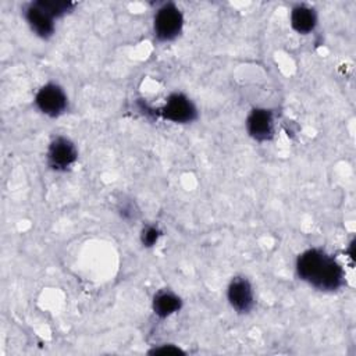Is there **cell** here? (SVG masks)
I'll return each mask as SVG.
<instances>
[{
  "mask_svg": "<svg viewBox=\"0 0 356 356\" xmlns=\"http://www.w3.org/2000/svg\"><path fill=\"white\" fill-rule=\"evenodd\" d=\"M245 128L248 135L256 142H267L274 138L275 115L266 107H254L246 117Z\"/></svg>",
  "mask_w": 356,
  "mask_h": 356,
  "instance_id": "6",
  "label": "cell"
},
{
  "mask_svg": "<svg viewBox=\"0 0 356 356\" xmlns=\"http://www.w3.org/2000/svg\"><path fill=\"white\" fill-rule=\"evenodd\" d=\"M227 300L239 314H248L254 307V289L252 282L243 275H235L227 286Z\"/></svg>",
  "mask_w": 356,
  "mask_h": 356,
  "instance_id": "8",
  "label": "cell"
},
{
  "mask_svg": "<svg viewBox=\"0 0 356 356\" xmlns=\"http://www.w3.org/2000/svg\"><path fill=\"white\" fill-rule=\"evenodd\" d=\"M182 307V299L171 289H160L154 293L152 300L153 313L159 318H167L178 313Z\"/></svg>",
  "mask_w": 356,
  "mask_h": 356,
  "instance_id": "10",
  "label": "cell"
},
{
  "mask_svg": "<svg viewBox=\"0 0 356 356\" xmlns=\"http://www.w3.org/2000/svg\"><path fill=\"white\" fill-rule=\"evenodd\" d=\"M296 274L312 288L321 292H335L345 285V271L341 263L323 248H309L296 257Z\"/></svg>",
  "mask_w": 356,
  "mask_h": 356,
  "instance_id": "1",
  "label": "cell"
},
{
  "mask_svg": "<svg viewBox=\"0 0 356 356\" xmlns=\"http://www.w3.org/2000/svg\"><path fill=\"white\" fill-rule=\"evenodd\" d=\"M182 29L184 14L175 3L167 1L156 8L153 15V35L157 42H172L182 33Z\"/></svg>",
  "mask_w": 356,
  "mask_h": 356,
  "instance_id": "2",
  "label": "cell"
},
{
  "mask_svg": "<svg viewBox=\"0 0 356 356\" xmlns=\"http://www.w3.org/2000/svg\"><path fill=\"white\" fill-rule=\"evenodd\" d=\"M35 107L42 114L57 118L68 110V96L56 82H47L38 89L33 97Z\"/></svg>",
  "mask_w": 356,
  "mask_h": 356,
  "instance_id": "3",
  "label": "cell"
},
{
  "mask_svg": "<svg viewBox=\"0 0 356 356\" xmlns=\"http://www.w3.org/2000/svg\"><path fill=\"white\" fill-rule=\"evenodd\" d=\"M159 114L174 124H191L197 118V107L185 93L172 92L165 99Z\"/></svg>",
  "mask_w": 356,
  "mask_h": 356,
  "instance_id": "5",
  "label": "cell"
},
{
  "mask_svg": "<svg viewBox=\"0 0 356 356\" xmlns=\"http://www.w3.org/2000/svg\"><path fill=\"white\" fill-rule=\"evenodd\" d=\"M289 24L296 33L309 35L316 29L318 24L317 11L305 3L293 4L289 13Z\"/></svg>",
  "mask_w": 356,
  "mask_h": 356,
  "instance_id": "9",
  "label": "cell"
},
{
  "mask_svg": "<svg viewBox=\"0 0 356 356\" xmlns=\"http://www.w3.org/2000/svg\"><path fill=\"white\" fill-rule=\"evenodd\" d=\"M163 235V231L156 224H147L140 231V242L145 248H153L160 236Z\"/></svg>",
  "mask_w": 356,
  "mask_h": 356,
  "instance_id": "11",
  "label": "cell"
},
{
  "mask_svg": "<svg viewBox=\"0 0 356 356\" xmlns=\"http://www.w3.org/2000/svg\"><path fill=\"white\" fill-rule=\"evenodd\" d=\"M22 15L29 29L40 39H50L56 31V18L38 1L24 4Z\"/></svg>",
  "mask_w": 356,
  "mask_h": 356,
  "instance_id": "7",
  "label": "cell"
},
{
  "mask_svg": "<svg viewBox=\"0 0 356 356\" xmlns=\"http://www.w3.org/2000/svg\"><path fill=\"white\" fill-rule=\"evenodd\" d=\"M78 160V149L75 143L63 135L53 138L46 150V164L50 170L64 172L70 170Z\"/></svg>",
  "mask_w": 356,
  "mask_h": 356,
  "instance_id": "4",
  "label": "cell"
}]
</instances>
